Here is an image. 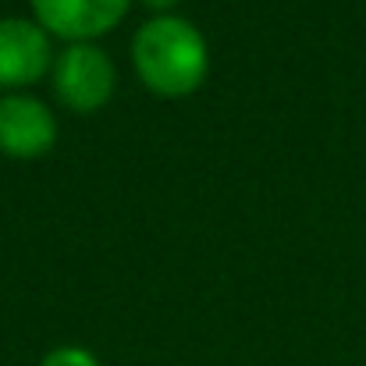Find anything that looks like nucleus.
<instances>
[{"label": "nucleus", "instance_id": "1", "mask_svg": "<svg viewBox=\"0 0 366 366\" xmlns=\"http://www.w3.org/2000/svg\"><path fill=\"white\" fill-rule=\"evenodd\" d=\"M132 64L157 97H189L210 68L203 32L182 14H153L132 39Z\"/></svg>", "mask_w": 366, "mask_h": 366}, {"label": "nucleus", "instance_id": "2", "mask_svg": "<svg viewBox=\"0 0 366 366\" xmlns=\"http://www.w3.org/2000/svg\"><path fill=\"white\" fill-rule=\"evenodd\" d=\"M54 89L71 111H100L114 93V64L97 43H68L54 57Z\"/></svg>", "mask_w": 366, "mask_h": 366}, {"label": "nucleus", "instance_id": "3", "mask_svg": "<svg viewBox=\"0 0 366 366\" xmlns=\"http://www.w3.org/2000/svg\"><path fill=\"white\" fill-rule=\"evenodd\" d=\"M54 68L50 32L32 18H0V89H18Z\"/></svg>", "mask_w": 366, "mask_h": 366}, {"label": "nucleus", "instance_id": "4", "mask_svg": "<svg viewBox=\"0 0 366 366\" xmlns=\"http://www.w3.org/2000/svg\"><path fill=\"white\" fill-rule=\"evenodd\" d=\"M128 7L132 0H32L36 21L68 43H93L122 21Z\"/></svg>", "mask_w": 366, "mask_h": 366}, {"label": "nucleus", "instance_id": "5", "mask_svg": "<svg viewBox=\"0 0 366 366\" xmlns=\"http://www.w3.org/2000/svg\"><path fill=\"white\" fill-rule=\"evenodd\" d=\"M54 142H57V122L43 100L21 93L0 97V153L18 160H36L50 153Z\"/></svg>", "mask_w": 366, "mask_h": 366}, {"label": "nucleus", "instance_id": "6", "mask_svg": "<svg viewBox=\"0 0 366 366\" xmlns=\"http://www.w3.org/2000/svg\"><path fill=\"white\" fill-rule=\"evenodd\" d=\"M39 366H100V360L89 352V349H79V345H61V349H50L43 356Z\"/></svg>", "mask_w": 366, "mask_h": 366}, {"label": "nucleus", "instance_id": "7", "mask_svg": "<svg viewBox=\"0 0 366 366\" xmlns=\"http://www.w3.org/2000/svg\"><path fill=\"white\" fill-rule=\"evenodd\" d=\"M142 4H146V7H153L157 14H167V7H174L178 0H142Z\"/></svg>", "mask_w": 366, "mask_h": 366}]
</instances>
